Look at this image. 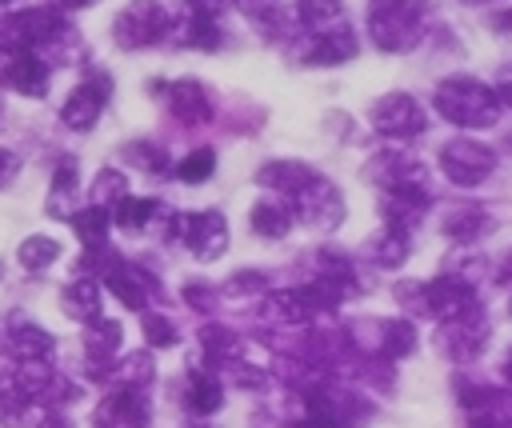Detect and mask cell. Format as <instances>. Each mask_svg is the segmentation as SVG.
<instances>
[{
	"label": "cell",
	"instance_id": "obj_1",
	"mask_svg": "<svg viewBox=\"0 0 512 428\" xmlns=\"http://www.w3.org/2000/svg\"><path fill=\"white\" fill-rule=\"evenodd\" d=\"M432 104L448 124H460V128H488L500 120V96L488 84H480L476 76L440 80Z\"/></svg>",
	"mask_w": 512,
	"mask_h": 428
},
{
	"label": "cell",
	"instance_id": "obj_2",
	"mask_svg": "<svg viewBox=\"0 0 512 428\" xmlns=\"http://www.w3.org/2000/svg\"><path fill=\"white\" fill-rule=\"evenodd\" d=\"M368 32H372V44L384 52H412L424 36V4L420 0H372Z\"/></svg>",
	"mask_w": 512,
	"mask_h": 428
},
{
	"label": "cell",
	"instance_id": "obj_3",
	"mask_svg": "<svg viewBox=\"0 0 512 428\" xmlns=\"http://www.w3.org/2000/svg\"><path fill=\"white\" fill-rule=\"evenodd\" d=\"M68 32L72 28H68V20L60 16L56 4L20 8V12H8L0 20V48H8V52H40V48L56 44Z\"/></svg>",
	"mask_w": 512,
	"mask_h": 428
},
{
	"label": "cell",
	"instance_id": "obj_4",
	"mask_svg": "<svg viewBox=\"0 0 512 428\" xmlns=\"http://www.w3.org/2000/svg\"><path fill=\"white\" fill-rule=\"evenodd\" d=\"M164 36H168V12L156 0H132L112 20V40L120 48H128V52L148 48V44H160Z\"/></svg>",
	"mask_w": 512,
	"mask_h": 428
},
{
	"label": "cell",
	"instance_id": "obj_5",
	"mask_svg": "<svg viewBox=\"0 0 512 428\" xmlns=\"http://www.w3.org/2000/svg\"><path fill=\"white\" fill-rule=\"evenodd\" d=\"M496 168V152L480 140H468V136H456L440 148V172L456 184V188H476L480 180H488Z\"/></svg>",
	"mask_w": 512,
	"mask_h": 428
},
{
	"label": "cell",
	"instance_id": "obj_6",
	"mask_svg": "<svg viewBox=\"0 0 512 428\" xmlns=\"http://www.w3.org/2000/svg\"><path fill=\"white\" fill-rule=\"evenodd\" d=\"M368 120H372V128H376L380 136H388V140H412V136H420V132L428 128L424 108H420L412 96H404V92L380 96V100L372 104Z\"/></svg>",
	"mask_w": 512,
	"mask_h": 428
},
{
	"label": "cell",
	"instance_id": "obj_7",
	"mask_svg": "<svg viewBox=\"0 0 512 428\" xmlns=\"http://www.w3.org/2000/svg\"><path fill=\"white\" fill-rule=\"evenodd\" d=\"M172 236H180L188 244V252L196 260H216L228 248V224L220 212H184L172 220Z\"/></svg>",
	"mask_w": 512,
	"mask_h": 428
},
{
	"label": "cell",
	"instance_id": "obj_8",
	"mask_svg": "<svg viewBox=\"0 0 512 428\" xmlns=\"http://www.w3.org/2000/svg\"><path fill=\"white\" fill-rule=\"evenodd\" d=\"M292 200V216H300L304 224H312V228H336L340 220H344V196L324 180V176H316L312 184H304L296 196H288Z\"/></svg>",
	"mask_w": 512,
	"mask_h": 428
},
{
	"label": "cell",
	"instance_id": "obj_9",
	"mask_svg": "<svg viewBox=\"0 0 512 428\" xmlns=\"http://www.w3.org/2000/svg\"><path fill=\"white\" fill-rule=\"evenodd\" d=\"M96 428H148V396L136 384H120L108 392L92 416Z\"/></svg>",
	"mask_w": 512,
	"mask_h": 428
},
{
	"label": "cell",
	"instance_id": "obj_10",
	"mask_svg": "<svg viewBox=\"0 0 512 428\" xmlns=\"http://www.w3.org/2000/svg\"><path fill=\"white\" fill-rule=\"evenodd\" d=\"M484 336H488V324H484V308H480V304H472L468 312H460V316L444 320L436 340H440L444 356H452V360H472V356L480 352Z\"/></svg>",
	"mask_w": 512,
	"mask_h": 428
},
{
	"label": "cell",
	"instance_id": "obj_11",
	"mask_svg": "<svg viewBox=\"0 0 512 428\" xmlns=\"http://www.w3.org/2000/svg\"><path fill=\"white\" fill-rule=\"evenodd\" d=\"M104 100H108V80H104V76L84 80V84H76V88L68 92V100H64V108H60V120H64L68 128H76V132H88V128L100 120Z\"/></svg>",
	"mask_w": 512,
	"mask_h": 428
},
{
	"label": "cell",
	"instance_id": "obj_12",
	"mask_svg": "<svg viewBox=\"0 0 512 428\" xmlns=\"http://www.w3.org/2000/svg\"><path fill=\"white\" fill-rule=\"evenodd\" d=\"M356 32L348 28V24H328V28H320V32H312V44L304 48V64H320V68H328V64H344V60H352L356 56Z\"/></svg>",
	"mask_w": 512,
	"mask_h": 428
},
{
	"label": "cell",
	"instance_id": "obj_13",
	"mask_svg": "<svg viewBox=\"0 0 512 428\" xmlns=\"http://www.w3.org/2000/svg\"><path fill=\"white\" fill-rule=\"evenodd\" d=\"M424 300H428V312L440 316V320H452V316H460V312H468L476 304L472 284L460 280V276H452V272L448 276H436L432 284H424Z\"/></svg>",
	"mask_w": 512,
	"mask_h": 428
},
{
	"label": "cell",
	"instance_id": "obj_14",
	"mask_svg": "<svg viewBox=\"0 0 512 428\" xmlns=\"http://www.w3.org/2000/svg\"><path fill=\"white\" fill-rule=\"evenodd\" d=\"M160 92H168V108L172 116H180L184 124H204L212 116V96L200 80H176V84H156Z\"/></svg>",
	"mask_w": 512,
	"mask_h": 428
},
{
	"label": "cell",
	"instance_id": "obj_15",
	"mask_svg": "<svg viewBox=\"0 0 512 428\" xmlns=\"http://www.w3.org/2000/svg\"><path fill=\"white\" fill-rule=\"evenodd\" d=\"M4 84L16 88L20 96H44V88H48V60L40 52H8Z\"/></svg>",
	"mask_w": 512,
	"mask_h": 428
},
{
	"label": "cell",
	"instance_id": "obj_16",
	"mask_svg": "<svg viewBox=\"0 0 512 428\" xmlns=\"http://www.w3.org/2000/svg\"><path fill=\"white\" fill-rule=\"evenodd\" d=\"M104 284L112 288V296H120V304L128 308H144L148 304V288H152V276H144L136 264L128 260H108L104 264Z\"/></svg>",
	"mask_w": 512,
	"mask_h": 428
},
{
	"label": "cell",
	"instance_id": "obj_17",
	"mask_svg": "<svg viewBox=\"0 0 512 428\" xmlns=\"http://www.w3.org/2000/svg\"><path fill=\"white\" fill-rule=\"evenodd\" d=\"M120 320H108V316H92L84 320V344H88V360H92V372H104L108 360H116V348H120Z\"/></svg>",
	"mask_w": 512,
	"mask_h": 428
},
{
	"label": "cell",
	"instance_id": "obj_18",
	"mask_svg": "<svg viewBox=\"0 0 512 428\" xmlns=\"http://www.w3.org/2000/svg\"><path fill=\"white\" fill-rule=\"evenodd\" d=\"M8 344H12V352H16L20 360H48V356L56 352L52 332H44L40 324H32V320H24V316H12V320H8Z\"/></svg>",
	"mask_w": 512,
	"mask_h": 428
},
{
	"label": "cell",
	"instance_id": "obj_19",
	"mask_svg": "<svg viewBox=\"0 0 512 428\" xmlns=\"http://www.w3.org/2000/svg\"><path fill=\"white\" fill-rule=\"evenodd\" d=\"M256 180H260L264 188H272V192L296 196L304 184L316 180V168H308L304 160H268V164L256 172Z\"/></svg>",
	"mask_w": 512,
	"mask_h": 428
},
{
	"label": "cell",
	"instance_id": "obj_20",
	"mask_svg": "<svg viewBox=\"0 0 512 428\" xmlns=\"http://www.w3.org/2000/svg\"><path fill=\"white\" fill-rule=\"evenodd\" d=\"M80 208V192H76V160L64 156L56 176H52V192H48V212L56 220H72V212Z\"/></svg>",
	"mask_w": 512,
	"mask_h": 428
},
{
	"label": "cell",
	"instance_id": "obj_21",
	"mask_svg": "<svg viewBox=\"0 0 512 428\" xmlns=\"http://www.w3.org/2000/svg\"><path fill=\"white\" fill-rule=\"evenodd\" d=\"M492 232V216L484 208H472V204H456L444 212V236L468 244V240H480Z\"/></svg>",
	"mask_w": 512,
	"mask_h": 428
},
{
	"label": "cell",
	"instance_id": "obj_22",
	"mask_svg": "<svg viewBox=\"0 0 512 428\" xmlns=\"http://www.w3.org/2000/svg\"><path fill=\"white\" fill-rule=\"evenodd\" d=\"M60 308H64V316H72V320H92L96 312H100V284L96 280H72V284H64V292H60Z\"/></svg>",
	"mask_w": 512,
	"mask_h": 428
},
{
	"label": "cell",
	"instance_id": "obj_23",
	"mask_svg": "<svg viewBox=\"0 0 512 428\" xmlns=\"http://www.w3.org/2000/svg\"><path fill=\"white\" fill-rule=\"evenodd\" d=\"M288 228H292V208L288 204H280V200H256V208H252V232L256 236L280 240V236H288Z\"/></svg>",
	"mask_w": 512,
	"mask_h": 428
},
{
	"label": "cell",
	"instance_id": "obj_24",
	"mask_svg": "<svg viewBox=\"0 0 512 428\" xmlns=\"http://www.w3.org/2000/svg\"><path fill=\"white\" fill-rule=\"evenodd\" d=\"M68 224H72V232L80 236L84 248H100V244L108 240V224H112V216H108V208L88 204V208H76Z\"/></svg>",
	"mask_w": 512,
	"mask_h": 428
},
{
	"label": "cell",
	"instance_id": "obj_25",
	"mask_svg": "<svg viewBox=\"0 0 512 428\" xmlns=\"http://www.w3.org/2000/svg\"><path fill=\"white\" fill-rule=\"evenodd\" d=\"M368 252H372V260H376L380 268H396V264H404V256H408V232L388 224V228L368 244Z\"/></svg>",
	"mask_w": 512,
	"mask_h": 428
},
{
	"label": "cell",
	"instance_id": "obj_26",
	"mask_svg": "<svg viewBox=\"0 0 512 428\" xmlns=\"http://www.w3.org/2000/svg\"><path fill=\"white\" fill-rule=\"evenodd\" d=\"M220 400H224V388H220L216 376H204V372H192V376H188V408H192V412L208 416V412L220 408Z\"/></svg>",
	"mask_w": 512,
	"mask_h": 428
},
{
	"label": "cell",
	"instance_id": "obj_27",
	"mask_svg": "<svg viewBox=\"0 0 512 428\" xmlns=\"http://www.w3.org/2000/svg\"><path fill=\"white\" fill-rule=\"evenodd\" d=\"M20 268L24 272H44V268H52L56 264V256H60V244L52 240V236H28L24 244H20Z\"/></svg>",
	"mask_w": 512,
	"mask_h": 428
},
{
	"label": "cell",
	"instance_id": "obj_28",
	"mask_svg": "<svg viewBox=\"0 0 512 428\" xmlns=\"http://www.w3.org/2000/svg\"><path fill=\"white\" fill-rule=\"evenodd\" d=\"M344 16V0H296V20L312 32L336 24Z\"/></svg>",
	"mask_w": 512,
	"mask_h": 428
},
{
	"label": "cell",
	"instance_id": "obj_29",
	"mask_svg": "<svg viewBox=\"0 0 512 428\" xmlns=\"http://www.w3.org/2000/svg\"><path fill=\"white\" fill-rule=\"evenodd\" d=\"M152 212H156V200H140V196H124L120 204L108 208V216H112L124 232H140V228L152 220Z\"/></svg>",
	"mask_w": 512,
	"mask_h": 428
},
{
	"label": "cell",
	"instance_id": "obj_30",
	"mask_svg": "<svg viewBox=\"0 0 512 428\" xmlns=\"http://www.w3.org/2000/svg\"><path fill=\"white\" fill-rule=\"evenodd\" d=\"M88 192H92V204L112 208V204H120V200L128 196V180H124V172H116V168H100Z\"/></svg>",
	"mask_w": 512,
	"mask_h": 428
},
{
	"label": "cell",
	"instance_id": "obj_31",
	"mask_svg": "<svg viewBox=\"0 0 512 428\" xmlns=\"http://www.w3.org/2000/svg\"><path fill=\"white\" fill-rule=\"evenodd\" d=\"M416 348V328L412 320H384L380 324V352L388 356H408Z\"/></svg>",
	"mask_w": 512,
	"mask_h": 428
},
{
	"label": "cell",
	"instance_id": "obj_32",
	"mask_svg": "<svg viewBox=\"0 0 512 428\" xmlns=\"http://www.w3.org/2000/svg\"><path fill=\"white\" fill-rule=\"evenodd\" d=\"M212 172H216V152H212V148H196V152H188V156L176 164V176L188 180V184H200V180H208Z\"/></svg>",
	"mask_w": 512,
	"mask_h": 428
},
{
	"label": "cell",
	"instance_id": "obj_33",
	"mask_svg": "<svg viewBox=\"0 0 512 428\" xmlns=\"http://www.w3.org/2000/svg\"><path fill=\"white\" fill-rule=\"evenodd\" d=\"M124 160H132V164L144 168V172H164V168H168L164 148H160V144H148V140H132V144H124Z\"/></svg>",
	"mask_w": 512,
	"mask_h": 428
},
{
	"label": "cell",
	"instance_id": "obj_34",
	"mask_svg": "<svg viewBox=\"0 0 512 428\" xmlns=\"http://www.w3.org/2000/svg\"><path fill=\"white\" fill-rule=\"evenodd\" d=\"M180 32H184L180 44H188V48H220V28H216V20L188 16V24H184Z\"/></svg>",
	"mask_w": 512,
	"mask_h": 428
},
{
	"label": "cell",
	"instance_id": "obj_35",
	"mask_svg": "<svg viewBox=\"0 0 512 428\" xmlns=\"http://www.w3.org/2000/svg\"><path fill=\"white\" fill-rule=\"evenodd\" d=\"M144 340H148L152 348H168V344H176V340H180V332H176V324H172L168 316L148 312V316H144Z\"/></svg>",
	"mask_w": 512,
	"mask_h": 428
},
{
	"label": "cell",
	"instance_id": "obj_36",
	"mask_svg": "<svg viewBox=\"0 0 512 428\" xmlns=\"http://www.w3.org/2000/svg\"><path fill=\"white\" fill-rule=\"evenodd\" d=\"M288 428H348V420H340V416H332V412H308V416H300L296 424H288Z\"/></svg>",
	"mask_w": 512,
	"mask_h": 428
},
{
	"label": "cell",
	"instance_id": "obj_37",
	"mask_svg": "<svg viewBox=\"0 0 512 428\" xmlns=\"http://www.w3.org/2000/svg\"><path fill=\"white\" fill-rule=\"evenodd\" d=\"M200 340H204V348H208V352H216V356H228L224 348H232V344H236V340H232L224 328H216V324H208V328L200 332Z\"/></svg>",
	"mask_w": 512,
	"mask_h": 428
},
{
	"label": "cell",
	"instance_id": "obj_38",
	"mask_svg": "<svg viewBox=\"0 0 512 428\" xmlns=\"http://www.w3.org/2000/svg\"><path fill=\"white\" fill-rule=\"evenodd\" d=\"M232 0H188V16H200V20H220V12L228 8Z\"/></svg>",
	"mask_w": 512,
	"mask_h": 428
},
{
	"label": "cell",
	"instance_id": "obj_39",
	"mask_svg": "<svg viewBox=\"0 0 512 428\" xmlns=\"http://www.w3.org/2000/svg\"><path fill=\"white\" fill-rule=\"evenodd\" d=\"M184 300H188V304H196V308H212V300H216V296H212V288H208V284L192 280V284L184 288Z\"/></svg>",
	"mask_w": 512,
	"mask_h": 428
},
{
	"label": "cell",
	"instance_id": "obj_40",
	"mask_svg": "<svg viewBox=\"0 0 512 428\" xmlns=\"http://www.w3.org/2000/svg\"><path fill=\"white\" fill-rule=\"evenodd\" d=\"M496 96H500V104H512V64H504L496 72Z\"/></svg>",
	"mask_w": 512,
	"mask_h": 428
},
{
	"label": "cell",
	"instance_id": "obj_41",
	"mask_svg": "<svg viewBox=\"0 0 512 428\" xmlns=\"http://www.w3.org/2000/svg\"><path fill=\"white\" fill-rule=\"evenodd\" d=\"M20 172V160H16V152H8V148H0V188L12 180Z\"/></svg>",
	"mask_w": 512,
	"mask_h": 428
},
{
	"label": "cell",
	"instance_id": "obj_42",
	"mask_svg": "<svg viewBox=\"0 0 512 428\" xmlns=\"http://www.w3.org/2000/svg\"><path fill=\"white\" fill-rule=\"evenodd\" d=\"M252 20H260V16H268V12H276V0H236Z\"/></svg>",
	"mask_w": 512,
	"mask_h": 428
},
{
	"label": "cell",
	"instance_id": "obj_43",
	"mask_svg": "<svg viewBox=\"0 0 512 428\" xmlns=\"http://www.w3.org/2000/svg\"><path fill=\"white\" fill-rule=\"evenodd\" d=\"M492 28H496V32H512V8H508V12H496V16H492Z\"/></svg>",
	"mask_w": 512,
	"mask_h": 428
},
{
	"label": "cell",
	"instance_id": "obj_44",
	"mask_svg": "<svg viewBox=\"0 0 512 428\" xmlns=\"http://www.w3.org/2000/svg\"><path fill=\"white\" fill-rule=\"evenodd\" d=\"M40 428H72V424H68V416H56V412H48Z\"/></svg>",
	"mask_w": 512,
	"mask_h": 428
},
{
	"label": "cell",
	"instance_id": "obj_45",
	"mask_svg": "<svg viewBox=\"0 0 512 428\" xmlns=\"http://www.w3.org/2000/svg\"><path fill=\"white\" fill-rule=\"evenodd\" d=\"M52 4H56V8H88L92 0H52Z\"/></svg>",
	"mask_w": 512,
	"mask_h": 428
},
{
	"label": "cell",
	"instance_id": "obj_46",
	"mask_svg": "<svg viewBox=\"0 0 512 428\" xmlns=\"http://www.w3.org/2000/svg\"><path fill=\"white\" fill-rule=\"evenodd\" d=\"M508 276H512V252L504 256V268H500V280H508Z\"/></svg>",
	"mask_w": 512,
	"mask_h": 428
},
{
	"label": "cell",
	"instance_id": "obj_47",
	"mask_svg": "<svg viewBox=\"0 0 512 428\" xmlns=\"http://www.w3.org/2000/svg\"><path fill=\"white\" fill-rule=\"evenodd\" d=\"M504 376H508V380H512V356H508V364H504Z\"/></svg>",
	"mask_w": 512,
	"mask_h": 428
},
{
	"label": "cell",
	"instance_id": "obj_48",
	"mask_svg": "<svg viewBox=\"0 0 512 428\" xmlns=\"http://www.w3.org/2000/svg\"><path fill=\"white\" fill-rule=\"evenodd\" d=\"M464 4H484V0H464Z\"/></svg>",
	"mask_w": 512,
	"mask_h": 428
},
{
	"label": "cell",
	"instance_id": "obj_49",
	"mask_svg": "<svg viewBox=\"0 0 512 428\" xmlns=\"http://www.w3.org/2000/svg\"><path fill=\"white\" fill-rule=\"evenodd\" d=\"M508 312H512V300H508Z\"/></svg>",
	"mask_w": 512,
	"mask_h": 428
},
{
	"label": "cell",
	"instance_id": "obj_50",
	"mask_svg": "<svg viewBox=\"0 0 512 428\" xmlns=\"http://www.w3.org/2000/svg\"><path fill=\"white\" fill-rule=\"evenodd\" d=\"M0 272H4V264H0Z\"/></svg>",
	"mask_w": 512,
	"mask_h": 428
},
{
	"label": "cell",
	"instance_id": "obj_51",
	"mask_svg": "<svg viewBox=\"0 0 512 428\" xmlns=\"http://www.w3.org/2000/svg\"><path fill=\"white\" fill-rule=\"evenodd\" d=\"M0 4H4V0H0Z\"/></svg>",
	"mask_w": 512,
	"mask_h": 428
}]
</instances>
